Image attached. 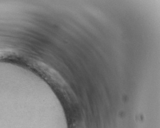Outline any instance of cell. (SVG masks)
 <instances>
[{
	"instance_id": "obj_1",
	"label": "cell",
	"mask_w": 160,
	"mask_h": 128,
	"mask_svg": "<svg viewBox=\"0 0 160 128\" xmlns=\"http://www.w3.org/2000/svg\"><path fill=\"white\" fill-rule=\"evenodd\" d=\"M75 128H82V127H80V126H77V127H76Z\"/></svg>"
}]
</instances>
